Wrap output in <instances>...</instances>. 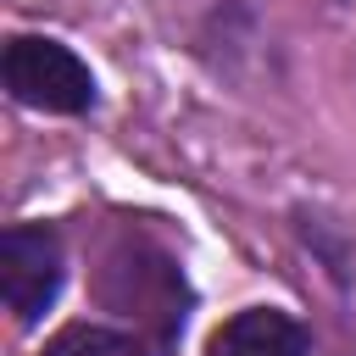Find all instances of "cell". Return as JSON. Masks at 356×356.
Segmentation results:
<instances>
[{"label":"cell","mask_w":356,"mask_h":356,"mask_svg":"<svg viewBox=\"0 0 356 356\" xmlns=\"http://www.w3.org/2000/svg\"><path fill=\"white\" fill-rule=\"evenodd\" d=\"M100 300L111 312L145 323L156 339H172L178 323H184V278H178V267L161 250L134 245V239H122L100 261Z\"/></svg>","instance_id":"obj_1"},{"label":"cell","mask_w":356,"mask_h":356,"mask_svg":"<svg viewBox=\"0 0 356 356\" xmlns=\"http://www.w3.org/2000/svg\"><path fill=\"white\" fill-rule=\"evenodd\" d=\"M6 89L22 100V106H39V111H89L95 106V78L89 67L56 44V39H11L6 44Z\"/></svg>","instance_id":"obj_2"},{"label":"cell","mask_w":356,"mask_h":356,"mask_svg":"<svg viewBox=\"0 0 356 356\" xmlns=\"http://www.w3.org/2000/svg\"><path fill=\"white\" fill-rule=\"evenodd\" d=\"M0 284L17 323H33L61 289V245L44 228H6L0 239Z\"/></svg>","instance_id":"obj_3"},{"label":"cell","mask_w":356,"mask_h":356,"mask_svg":"<svg viewBox=\"0 0 356 356\" xmlns=\"http://www.w3.org/2000/svg\"><path fill=\"white\" fill-rule=\"evenodd\" d=\"M206 356H312V339L295 317L273 306H250V312H234L206 339Z\"/></svg>","instance_id":"obj_4"},{"label":"cell","mask_w":356,"mask_h":356,"mask_svg":"<svg viewBox=\"0 0 356 356\" xmlns=\"http://www.w3.org/2000/svg\"><path fill=\"white\" fill-rule=\"evenodd\" d=\"M44 356H145V350L128 334H111V328H95V323H72L44 345Z\"/></svg>","instance_id":"obj_5"}]
</instances>
